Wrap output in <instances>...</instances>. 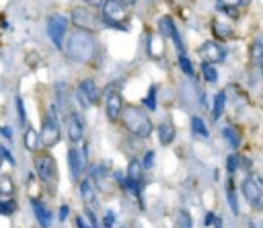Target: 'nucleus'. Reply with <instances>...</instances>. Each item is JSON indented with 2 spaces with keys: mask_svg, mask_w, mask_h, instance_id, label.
Wrapping results in <instances>:
<instances>
[{
  "mask_svg": "<svg viewBox=\"0 0 263 228\" xmlns=\"http://www.w3.org/2000/svg\"><path fill=\"white\" fill-rule=\"evenodd\" d=\"M212 31L218 35L220 39H228L233 35V25L228 21H222V19H214L212 23Z\"/></svg>",
  "mask_w": 263,
  "mask_h": 228,
  "instance_id": "obj_21",
  "label": "nucleus"
},
{
  "mask_svg": "<svg viewBox=\"0 0 263 228\" xmlns=\"http://www.w3.org/2000/svg\"><path fill=\"white\" fill-rule=\"evenodd\" d=\"M35 173L43 185H54L58 181V167L52 154H37L35 156Z\"/></svg>",
  "mask_w": 263,
  "mask_h": 228,
  "instance_id": "obj_5",
  "label": "nucleus"
},
{
  "mask_svg": "<svg viewBox=\"0 0 263 228\" xmlns=\"http://www.w3.org/2000/svg\"><path fill=\"white\" fill-rule=\"evenodd\" d=\"M72 21H74V25L78 29H83V31H93L99 25V17L95 13H90V10L83 8V6H76L72 10Z\"/></svg>",
  "mask_w": 263,
  "mask_h": 228,
  "instance_id": "obj_10",
  "label": "nucleus"
},
{
  "mask_svg": "<svg viewBox=\"0 0 263 228\" xmlns=\"http://www.w3.org/2000/svg\"><path fill=\"white\" fill-rule=\"evenodd\" d=\"M220 4H226V6H238L243 2V0H218Z\"/></svg>",
  "mask_w": 263,
  "mask_h": 228,
  "instance_id": "obj_42",
  "label": "nucleus"
},
{
  "mask_svg": "<svg viewBox=\"0 0 263 228\" xmlns=\"http://www.w3.org/2000/svg\"><path fill=\"white\" fill-rule=\"evenodd\" d=\"M0 134H2V136H4V138H8V140H10V138H13V130H10V128H8V125H2V128H0Z\"/></svg>",
  "mask_w": 263,
  "mask_h": 228,
  "instance_id": "obj_41",
  "label": "nucleus"
},
{
  "mask_svg": "<svg viewBox=\"0 0 263 228\" xmlns=\"http://www.w3.org/2000/svg\"><path fill=\"white\" fill-rule=\"evenodd\" d=\"M15 196V183L8 175H0V200H8Z\"/></svg>",
  "mask_w": 263,
  "mask_h": 228,
  "instance_id": "obj_23",
  "label": "nucleus"
},
{
  "mask_svg": "<svg viewBox=\"0 0 263 228\" xmlns=\"http://www.w3.org/2000/svg\"><path fill=\"white\" fill-rule=\"evenodd\" d=\"M150 2H152V0H150Z\"/></svg>",
  "mask_w": 263,
  "mask_h": 228,
  "instance_id": "obj_48",
  "label": "nucleus"
},
{
  "mask_svg": "<svg viewBox=\"0 0 263 228\" xmlns=\"http://www.w3.org/2000/svg\"><path fill=\"white\" fill-rule=\"evenodd\" d=\"M156 134H158V142H161L163 146H169V144H173L175 136H177V130H175V125L171 121H161L156 125Z\"/></svg>",
  "mask_w": 263,
  "mask_h": 228,
  "instance_id": "obj_16",
  "label": "nucleus"
},
{
  "mask_svg": "<svg viewBox=\"0 0 263 228\" xmlns=\"http://www.w3.org/2000/svg\"><path fill=\"white\" fill-rule=\"evenodd\" d=\"M103 21L107 23L109 27H116L119 31H128V13H125V6L119 0H105L103 2Z\"/></svg>",
  "mask_w": 263,
  "mask_h": 228,
  "instance_id": "obj_3",
  "label": "nucleus"
},
{
  "mask_svg": "<svg viewBox=\"0 0 263 228\" xmlns=\"http://www.w3.org/2000/svg\"><path fill=\"white\" fill-rule=\"evenodd\" d=\"M179 68L187 76H193V66H191V62H189V58H187L185 54H179Z\"/></svg>",
  "mask_w": 263,
  "mask_h": 228,
  "instance_id": "obj_33",
  "label": "nucleus"
},
{
  "mask_svg": "<svg viewBox=\"0 0 263 228\" xmlns=\"http://www.w3.org/2000/svg\"><path fill=\"white\" fill-rule=\"evenodd\" d=\"M125 175H128V179L132 181V183L142 187V183H144V167H142V163L138 161V158H132V161H130Z\"/></svg>",
  "mask_w": 263,
  "mask_h": 228,
  "instance_id": "obj_17",
  "label": "nucleus"
},
{
  "mask_svg": "<svg viewBox=\"0 0 263 228\" xmlns=\"http://www.w3.org/2000/svg\"><path fill=\"white\" fill-rule=\"evenodd\" d=\"M158 33L165 37V39H173L175 41V45H177V50H179V54H183V39H181V33H179V29L175 27V23H173V19L171 17H161L158 19Z\"/></svg>",
  "mask_w": 263,
  "mask_h": 228,
  "instance_id": "obj_9",
  "label": "nucleus"
},
{
  "mask_svg": "<svg viewBox=\"0 0 263 228\" xmlns=\"http://www.w3.org/2000/svg\"><path fill=\"white\" fill-rule=\"evenodd\" d=\"M66 31H68V19L64 15H50L48 19V35L50 39L54 41V45L58 50L64 48V35H66Z\"/></svg>",
  "mask_w": 263,
  "mask_h": 228,
  "instance_id": "obj_6",
  "label": "nucleus"
},
{
  "mask_svg": "<svg viewBox=\"0 0 263 228\" xmlns=\"http://www.w3.org/2000/svg\"><path fill=\"white\" fill-rule=\"evenodd\" d=\"M78 88H81L83 93L87 95V99L90 101V105H95L97 101H99V97H101V95H99V88H97V85H95L93 78H85V81L78 85Z\"/></svg>",
  "mask_w": 263,
  "mask_h": 228,
  "instance_id": "obj_18",
  "label": "nucleus"
},
{
  "mask_svg": "<svg viewBox=\"0 0 263 228\" xmlns=\"http://www.w3.org/2000/svg\"><path fill=\"white\" fill-rule=\"evenodd\" d=\"M31 208H33V214H35V218H37L41 228H50L52 226V212L48 210V206H45L41 200L31 198Z\"/></svg>",
  "mask_w": 263,
  "mask_h": 228,
  "instance_id": "obj_13",
  "label": "nucleus"
},
{
  "mask_svg": "<svg viewBox=\"0 0 263 228\" xmlns=\"http://www.w3.org/2000/svg\"><path fill=\"white\" fill-rule=\"evenodd\" d=\"M251 167H253V161H251V158H247V156H241V169L249 171Z\"/></svg>",
  "mask_w": 263,
  "mask_h": 228,
  "instance_id": "obj_40",
  "label": "nucleus"
},
{
  "mask_svg": "<svg viewBox=\"0 0 263 228\" xmlns=\"http://www.w3.org/2000/svg\"><path fill=\"white\" fill-rule=\"evenodd\" d=\"M191 130H193V134H200L202 138H208V136H210V130L205 128V121L200 115L191 117Z\"/></svg>",
  "mask_w": 263,
  "mask_h": 228,
  "instance_id": "obj_26",
  "label": "nucleus"
},
{
  "mask_svg": "<svg viewBox=\"0 0 263 228\" xmlns=\"http://www.w3.org/2000/svg\"><path fill=\"white\" fill-rule=\"evenodd\" d=\"M66 52H68V56H70L74 62H81V64L90 62L95 58V54H97V45H95L93 33L83 31V29L74 31L70 35V39H68Z\"/></svg>",
  "mask_w": 263,
  "mask_h": 228,
  "instance_id": "obj_1",
  "label": "nucleus"
},
{
  "mask_svg": "<svg viewBox=\"0 0 263 228\" xmlns=\"http://www.w3.org/2000/svg\"><path fill=\"white\" fill-rule=\"evenodd\" d=\"M68 167H70V177L72 181H78L83 175V161H81V152H78V148H70L68 150Z\"/></svg>",
  "mask_w": 263,
  "mask_h": 228,
  "instance_id": "obj_15",
  "label": "nucleus"
},
{
  "mask_svg": "<svg viewBox=\"0 0 263 228\" xmlns=\"http://www.w3.org/2000/svg\"><path fill=\"white\" fill-rule=\"evenodd\" d=\"M142 167H144V171H150L152 167H154V150H146L144 152V156H142Z\"/></svg>",
  "mask_w": 263,
  "mask_h": 228,
  "instance_id": "obj_35",
  "label": "nucleus"
},
{
  "mask_svg": "<svg viewBox=\"0 0 263 228\" xmlns=\"http://www.w3.org/2000/svg\"><path fill=\"white\" fill-rule=\"evenodd\" d=\"M200 56L205 64H218V62H224L226 58V50L218 41H205L202 48H200Z\"/></svg>",
  "mask_w": 263,
  "mask_h": 228,
  "instance_id": "obj_8",
  "label": "nucleus"
},
{
  "mask_svg": "<svg viewBox=\"0 0 263 228\" xmlns=\"http://www.w3.org/2000/svg\"><path fill=\"white\" fill-rule=\"evenodd\" d=\"M212 224H214V228H222V220L218 218V216L214 218V222H212Z\"/></svg>",
  "mask_w": 263,
  "mask_h": 228,
  "instance_id": "obj_45",
  "label": "nucleus"
},
{
  "mask_svg": "<svg viewBox=\"0 0 263 228\" xmlns=\"http://www.w3.org/2000/svg\"><path fill=\"white\" fill-rule=\"evenodd\" d=\"M23 142H25V148L31 152H37L39 150V146H41V138H39V134L33 130V128H27L25 134H23Z\"/></svg>",
  "mask_w": 263,
  "mask_h": 228,
  "instance_id": "obj_20",
  "label": "nucleus"
},
{
  "mask_svg": "<svg viewBox=\"0 0 263 228\" xmlns=\"http://www.w3.org/2000/svg\"><path fill=\"white\" fill-rule=\"evenodd\" d=\"M175 228H193V218H191V214L187 210H179L177 212Z\"/></svg>",
  "mask_w": 263,
  "mask_h": 228,
  "instance_id": "obj_27",
  "label": "nucleus"
},
{
  "mask_svg": "<svg viewBox=\"0 0 263 228\" xmlns=\"http://www.w3.org/2000/svg\"><path fill=\"white\" fill-rule=\"evenodd\" d=\"M17 212V203L13 200H0V216H13Z\"/></svg>",
  "mask_w": 263,
  "mask_h": 228,
  "instance_id": "obj_28",
  "label": "nucleus"
},
{
  "mask_svg": "<svg viewBox=\"0 0 263 228\" xmlns=\"http://www.w3.org/2000/svg\"><path fill=\"white\" fill-rule=\"evenodd\" d=\"M66 134H68V140L72 144H78L85 136V121L76 115V113H70L66 117Z\"/></svg>",
  "mask_w": 263,
  "mask_h": 228,
  "instance_id": "obj_11",
  "label": "nucleus"
},
{
  "mask_svg": "<svg viewBox=\"0 0 263 228\" xmlns=\"http://www.w3.org/2000/svg\"><path fill=\"white\" fill-rule=\"evenodd\" d=\"M148 54L152 56V58H161L163 56V43H165V39H161V37H156V35H148Z\"/></svg>",
  "mask_w": 263,
  "mask_h": 228,
  "instance_id": "obj_25",
  "label": "nucleus"
},
{
  "mask_svg": "<svg viewBox=\"0 0 263 228\" xmlns=\"http://www.w3.org/2000/svg\"><path fill=\"white\" fill-rule=\"evenodd\" d=\"M224 107H226V93H224V90H220V93H216L214 105H212V119H214V121H218V119L222 117Z\"/></svg>",
  "mask_w": 263,
  "mask_h": 228,
  "instance_id": "obj_22",
  "label": "nucleus"
},
{
  "mask_svg": "<svg viewBox=\"0 0 263 228\" xmlns=\"http://www.w3.org/2000/svg\"><path fill=\"white\" fill-rule=\"evenodd\" d=\"M17 109H19V117H21V123H27V113H25V107H23V99H21V97L17 99Z\"/></svg>",
  "mask_w": 263,
  "mask_h": 228,
  "instance_id": "obj_37",
  "label": "nucleus"
},
{
  "mask_svg": "<svg viewBox=\"0 0 263 228\" xmlns=\"http://www.w3.org/2000/svg\"><path fill=\"white\" fill-rule=\"evenodd\" d=\"M119 2H121L123 6H125V4H130V6H132V4H136V0H119Z\"/></svg>",
  "mask_w": 263,
  "mask_h": 228,
  "instance_id": "obj_46",
  "label": "nucleus"
},
{
  "mask_svg": "<svg viewBox=\"0 0 263 228\" xmlns=\"http://www.w3.org/2000/svg\"><path fill=\"white\" fill-rule=\"evenodd\" d=\"M74 95H76V101H78V103H81V105H83L85 109H87V107H90V101L87 99V95L83 93L81 88H76V93H74Z\"/></svg>",
  "mask_w": 263,
  "mask_h": 228,
  "instance_id": "obj_36",
  "label": "nucleus"
},
{
  "mask_svg": "<svg viewBox=\"0 0 263 228\" xmlns=\"http://www.w3.org/2000/svg\"><path fill=\"white\" fill-rule=\"evenodd\" d=\"M144 105L150 109V111H154L156 109V86L152 85L150 88H148V95L144 97Z\"/></svg>",
  "mask_w": 263,
  "mask_h": 228,
  "instance_id": "obj_31",
  "label": "nucleus"
},
{
  "mask_svg": "<svg viewBox=\"0 0 263 228\" xmlns=\"http://www.w3.org/2000/svg\"><path fill=\"white\" fill-rule=\"evenodd\" d=\"M85 4H88V6H99V4H103L105 0H83Z\"/></svg>",
  "mask_w": 263,
  "mask_h": 228,
  "instance_id": "obj_43",
  "label": "nucleus"
},
{
  "mask_svg": "<svg viewBox=\"0 0 263 228\" xmlns=\"http://www.w3.org/2000/svg\"><path fill=\"white\" fill-rule=\"evenodd\" d=\"M222 138L228 144V148H233V150H236V148L241 146V134H238V130L234 128V125H226V128H222Z\"/></svg>",
  "mask_w": 263,
  "mask_h": 228,
  "instance_id": "obj_19",
  "label": "nucleus"
},
{
  "mask_svg": "<svg viewBox=\"0 0 263 228\" xmlns=\"http://www.w3.org/2000/svg\"><path fill=\"white\" fill-rule=\"evenodd\" d=\"M2 163H8V165H15V156L10 154V150L4 146V144H0V169H2Z\"/></svg>",
  "mask_w": 263,
  "mask_h": 228,
  "instance_id": "obj_32",
  "label": "nucleus"
},
{
  "mask_svg": "<svg viewBox=\"0 0 263 228\" xmlns=\"http://www.w3.org/2000/svg\"><path fill=\"white\" fill-rule=\"evenodd\" d=\"M39 138H41V146L45 148H54L60 142V125H58V117H56V107H52L48 115L43 117Z\"/></svg>",
  "mask_w": 263,
  "mask_h": 228,
  "instance_id": "obj_4",
  "label": "nucleus"
},
{
  "mask_svg": "<svg viewBox=\"0 0 263 228\" xmlns=\"http://www.w3.org/2000/svg\"><path fill=\"white\" fill-rule=\"evenodd\" d=\"M105 107H107V115L111 121H117L123 113V99L117 90H111L107 95V101H105Z\"/></svg>",
  "mask_w": 263,
  "mask_h": 228,
  "instance_id": "obj_12",
  "label": "nucleus"
},
{
  "mask_svg": "<svg viewBox=\"0 0 263 228\" xmlns=\"http://www.w3.org/2000/svg\"><path fill=\"white\" fill-rule=\"evenodd\" d=\"M121 121H123V128L132 136H136V138H150V134L154 132V125L150 117H148V113L140 107H132V105L123 107Z\"/></svg>",
  "mask_w": 263,
  "mask_h": 228,
  "instance_id": "obj_2",
  "label": "nucleus"
},
{
  "mask_svg": "<svg viewBox=\"0 0 263 228\" xmlns=\"http://www.w3.org/2000/svg\"><path fill=\"white\" fill-rule=\"evenodd\" d=\"M226 169H228V173H234L236 169H241V156L236 152H231L226 156Z\"/></svg>",
  "mask_w": 263,
  "mask_h": 228,
  "instance_id": "obj_29",
  "label": "nucleus"
},
{
  "mask_svg": "<svg viewBox=\"0 0 263 228\" xmlns=\"http://www.w3.org/2000/svg\"><path fill=\"white\" fill-rule=\"evenodd\" d=\"M68 216H70V208H68V206H60V216H58L60 222H64Z\"/></svg>",
  "mask_w": 263,
  "mask_h": 228,
  "instance_id": "obj_39",
  "label": "nucleus"
},
{
  "mask_svg": "<svg viewBox=\"0 0 263 228\" xmlns=\"http://www.w3.org/2000/svg\"><path fill=\"white\" fill-rule=\"evenodd\" d=\"M116 220H117V216H116V212L113 210H107L105 214H103V228H113L116 226Z\"/></svg>",
  "mask_w": 263,
  "mask_h": 228,
  "instance_id": "obj_34",
  "label": "nucleus"
},
{
  "mask_svg": "<svg viewBox=\"0 0 263 228\" xmlns=\"http://www.w3.org/2000/svg\"><path fill=\"white\" fill-rule=\"evenodd\" d=\"M81 200L85 201L87 210H93V206L97 203V187L93 185L90 179H83L81 181Z\"/></svg>",
  "mask_w": 263,
  "mask_h": 228,
  "instance_id": "obj_14",
  "label": "nucleus"
},
{
  "mask_svg": "<svg viewBox=\"0 0 263 228\" xmlns=\"http://www.w3.org/2000/svg\"><path fill=\"white\" fill-rule=\"evenodd\" d=\"M226 200H228V206H231V210H233L234 216L241 214V208H238V200H236V191H234V185H233V177L228 179V185H226Z\"/></svg>",
  "mask_w": 263,
  "mask_h": 228,
  "instance_id": "obj_24",
  "label": "nucleus"
},
{
  "mask_svg": "<svg viewBox=\"0 0 263 228\" xmlns=\"http://www.w3.org/2000/svg\"><path fill=\"white\" fill-rule=\"evenodd\" d=\"M243 2H251V0H243Z\"/></svg>",
  "mask_w": 263,
  "mask_h": 228,
  "instance_id": "obj_47",
  "label": "nucleus"
},
{
  "mask_svg": "<svg viewBox=\"0 0 263 228\" xmlns=\"http://www.w3.org/2000/svg\"><path fill=\"white\" fill-rule=\"evenodd\" d=\"M214 218H216V216H214L212 212H208V216H205V222H204V224H205V226H212V222H214Z\"/></svg>",
  "mask_w": 263,
  "mask_h": 228,
  "instance_id": "obj_44",
  "label": "nucleus"
},
{
  "mask_svg": "<svg viewBox=\"0 0 263 228\" xmlns=\"http://www.w3.org/2000/svg\"><path fill=\"white\" fill-rule=\"evenodd\" d=\"M255 52H257V56L259 58H263V33L257 37V41H255Z\"/></svg>",
  "mask_w": 263,
  "mask_h": 228,
  "instance_id": "obj_38",
  "label": "nucleus"
},
{
  "mask_svg": "<svg viewBox=\"0 0 263 228\" xmlns=\"http://www.w3.org/2000/svg\"><path fill=\"white\" fill-rule=\"evenodd\" d=\"M202 74H204V78L208 83H216V81H218V72H216V68L212 64H204L202 66Z\"/></svg>",
  "mask_w": 263,
  "mask_h": 228,
  "instance_id": "obj_30",
  "label": "nucleus"
},
{
  "mask_svg": "<svg viewBox=\"0 0 263 228\" xmlns=\"http://www.w3.org/2000/svg\"><path fill=\"white\" fill-rule=\"evenodd\" d=\"M241 193H243V198L247 200V203L253 210H261L263 208V187L255 183L253 177H245L241 181Z\"/></svg>",
  "mask_w": 263,
  "mask_h": 228,
  "instance_id": "obj_7",
  "label": "nucleus"
}]
</instances>
